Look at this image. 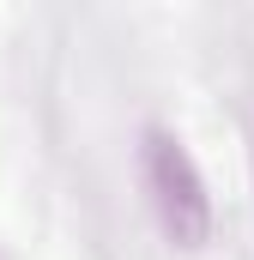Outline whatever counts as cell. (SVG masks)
<instances>
[{"label":"cell","mask_w":254,"mask_h":260,"mask_svg":"<svg viewBox=\"0 0 254 260\" xmlns=\"http://www.w3.org/2000/svg\"><path fill=\"white\" fill-rule=\"evenodd\" d=\"M0 260H6V254H0Z\"/></svg>","instance_id":"cell-2"},{"label":"cell","mask_w":254,"mask_h":260,"mask_svg":"<svg viewBox=\"0 0 254 260\" xmlns=\"http://www.w3.org/2000/svg\"><path fill=\"white\" fill-rule=\"evenodd\" d=\"M139 170H145V194H151V212H157L164 236L176 248H206V236H212V194H206V176H200L194 151L176 133L151 127L139 139Z\"/></svg>","instance_id":"cell-1"}]
</instances>
